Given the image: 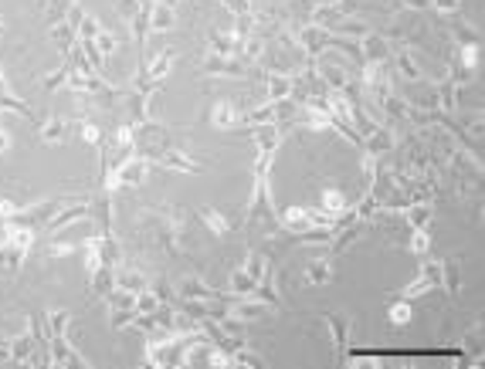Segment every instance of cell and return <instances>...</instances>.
Wrapping results in <instances>:
<instances>
[{"label":"cell","instance_id":"cell-16","mask_svg":"<svg viewBox=\"0 0 485 369\" xmlns=\"http://www.w3.org/2000/svg\"><path fill=\"white\" fill-rule=\"evenodd\" d=\"M254 288H258V281H254L245 268H238V271L231 274V292L234 295H248V292H254Z\"/></svg>","mask_w":485,"mask_h":369},{"label":"cell","instance_id":"cell-1","mask_svg":"<svg viewBox=\"0 0 485 369\" xmlns=\"http://www.w3.org/2000/svg\"><path fill=\"white\" fill-rule=\"evenodd\" d=\"M204 72L241 78L245 75V65H241V58H234V55H211V58H204Z\"/></svg>","mask_w":485,"mask_h":369},{"label":"cell","instance_id":"cell-27","mask_svg":"<svg viewBox=\"0 0 485 369\" xmlns=\"http://www.w3.org/2000/svg\"><path fill=\"white\" fill-rule=\"evenodd\" d=\"M7 149H11V136L0 129V153H7Z\"/></svg>","mask_w":485,"mask_h":369},{"label":"cell","instance_id":"cell-6","mask_svg":"<svg viewBox=\"0 0 485 369\" xmlns=\"http://www.w3.org/2000/svg\"><path fill=\"white\" fill-rule=\"evenodd\" d=\"M116 271V268H112ZM116 285L122 288V292H146V278H143V271L139 268H119L116 271Z\"/></svg>","mask_w":485,"mask_h":369},{"label":"cell","instance_id":"cell-5","mask_svg":"<svg viewBox=\"0 0 485 369\" xmlns=\"http://www.w3.org/2000/svg\"><path fill=\"white\" fill-rule=\"evenodd\" d=\"M278 139H282V133H278V126L275 122H269V126H254V146H258V153H275V146H278Z\"/></svg>","mask_w":485,"mask_h":369},{"label":"cell","instance_id":"cell-25","mask_svg":"<svg viewBox=\"0 0 485 369\" xmlns=\"http://www.w3.org/2000/svg\"><path fill=\"white\" fill-rule=\"evenodd\" d=\"M401 68H404V72H408L410 78H418V68H414V61H410L408 55H404V58H401Z\"/></svg>","mask_w":485,"mask_h":369},{"label":"cell","instance_id":"cell-12","mask_svg":"<svg viewBox=\"0 0 485 369\" xmlns=\"http://www.w3.org/2000/svg\"><path fill=\"white\" fill-rule=\"evenodd\" d=\"M7 349H11V359L27 363V359L34 356V339H31V335H18V339H11V342H7Z\"/></svg>","mask_w":485,"mask_h":369},{"label":"cell","instance_id":"cell-15","mask_svg":"<svg viewBox=\"0 0 485 369\" xmlns=\"http://www.w3.org/2000/svg\"><path fill=\"white\" fill-rule=\"evenodd\" d=\"M275 119H278V105H275V102H269V105H261V109L248 112V116H245V122H248V126H269V122H275Z\"/></svg>","mask_w":485,"mask_h":369},{"label":"cell","instance_id":"cell-2","mask_svg":"<svg viewBox=\"0 0 485 369\" xmlns=\"http://www.w3.org/2000/svg\"><path fill=\"white\" fill-rule=\"evenodd\" d=\"M211 122L217 126V129H234V126L245 122V116L234 109V102H217V105L211 109Z\"/></svg>","mask_w":485,"mask_h":369},{"label":"cell","instance_id":"cell-23","mask_svg":"<svg viewBox=\"0 0 485 369\" xmlns=\"http://www.w3.org/2000/svg\"><path fill=\"white\" fill-rule=\"evenodd\" d=\"M390 318H394V322H408V318H410V309H408V305H397V309L390 311Z\"/></svg>","mask_w":485,"mask_h":369},{"label":"cell","instance_id":"cell-7","mask_svg":"<svg viewBox=\"0 0 485 369\" xmlns=\"http://www.w3.org/2000/svg\"><path fill=\"white\" fill-rule=\"evenodd\" d=\"M38 136L44 139V142H65V136H68V122H65V119H44V122H38Z\"/></svg>","mask_w":485,"mask_h":369},{"label":"cell","instance_id":"cell-21","mask_svg":"<svg viewBox=\"0 0 485 369\" xmlns=\"http://www.w3.org/2000/svg\"><path fill=\"white\" fill-rule=\"evenodd\" d=\"M323 210H326V214L343 210V194H340V190H326V194H323Z\"/></svg>","mask_w":485,"mask_h":369},{"label":"cell","instance_id":"cell-20","mask_svg":"<svg viewBox=\"0 0 485 369\" xmlns=\"http://www.w3.org/2000/svg\"><path fill=\"white\" fill-rule=\"evenodd\" d=\"M156 309H160V298H156L153 292H139V298H136V311H143V315H153Z\"/></svg>","mask_w":485,"mask_h":369},{"label":"cell","instance_id":"cell-24","mask_svg":"<svg viewBox=\"0 0 485 369\" xmlns=\"http://www.w3.org/2000/svg\"><path fill=\"white\" fill-rule=\"evenodd\" d=\"M410 220H414V227H425L427 224V207H418V210L410 214Z\"/></svg>","mask_w":485,"mask_h":369},{"label":"cell","instance_id":"cell-10","mask_svg":"<svg viewBox=\"0 0 485 369\" xmlns=\"http://www.w3.org/2000/svg\"><path fill=\"white\" fill-rule=\"evenodd\" d=\"M174 27V4H153L150 7V31H170Z\"/></svg>","mask_w":485,"mask_h":369},{"label":"cell","instance_id":"cell-3","mask_svg":"<svg viewBox=\"0 0 485 369\" xmlns=\"http://www.w3.org/2000/svg\"><path fill=\"white\" fill-rule=\"evenodd\" d=\"M51 363H55V366H82V359H78L75 349L68 346L65 335H51Z\"/></svg>","mask_w":485,"mask_h":369},{"label":"cell","instance_id":"cell-22","mask_svg":"<svg viewBox=\"0 0 485 369\" xmlns=\"http://www.w3.org/2000/svg\"><path fill=\"white\" fill-rule=\"evenodd\" d=\"M75 251V244H68V241H58V244H51V257H68V254Z\"/></svg>","mask_w":485,"mask_h":369},{"label":"cell","instance_id":"cell-17","mask_svg":"<svg viewBox=\"0 0 485 369\" xmlns=\"http://www.w3.org/2000/svg\"><path fill=\"white\" fill-rule=\"evenodd\" d=\"M306 281H309V285L330 281V264H326V261H312L309 268H306Z\"/></svg>","mask_w":485,"mask_h":369},{"label":"cell","instance_id":"cell-19","mask_svg":"<svg viewBox=\"0 0 485 369\" xmlns=\"http://www.w3.org/2000/svg\"><path fill=\"white\" fill-rule=\"evenodd\" d=\"M44 322H48V335H65V326L72 322V315H68V311H55V315H48Z\"/></svg>","mask_w":485,"mask_h":369},{"label":"cell","instance_id":"cell-14","mask_svg":"<svg viewBox=\"0 0 485 369\" xmlns=\"http://www.w3.org/2000/svg\"><path fill=\"white\" fill-rule=\"evenodd\" d=\"M269 311L265 302H234V318H241V322H248V318H261Z\"/></svg>","mask_w":485,"mask_h":369},{"label":"cell","instance_id":"cell-8","mask_svg":"<svg viewBox=\"0 0 485 369\" xmlns=\"http://www.w3.org/2000/svg\"><path fill=\"white\" fill-rule=\"evenodd\" d=\"M89 214H92V207H89V203H72L65 214H58V217H51V220H48V231L55 234V231H61V227H68L72 220H78V217H89Z\"/></svg>","mask_w":485,"mask_h":369},{"label":"cell","instance_id":"cell-13","mask_svg":"<svg viewBox=\"0 0 485 369\" xmlns=\"http://www.w3.org/2000/svg\"><path fill=\"white\" fill-rule=\"evenodd\" d=\"M197 217H200V220L207 224V231H214V234H228V231H231V220H228L224 214H217L214 207H204Z\"/></svg>","mask_w":485,"mask_h":369},{"label":"cell","instance_id":"cell-26","mask_svg":"<svg viewBox=\"0 0 485 369\" xmlns=\"http://www.w3.org/2000/svg\"><path fill=\"white\" fill-rule=\"evenodd\" d=\"M414 251H418V254L427 251V237H425V234H418V237H414Z\"/></svg>","mask_w":485,"mask_h":369},{"label":"cell","instance_id":"cell-9","mask_svg":"<svg viewBox=\"0 0 485 369\" xmlns=\"http://www.w3.org/2000/svg\"><path fill=\"white\" fill-rule=\"evenodd\" d=\"M292 92H295V85L289 75H282V72L269 75V102H285Z\"/></svg>","mask_w":485,"mask_h":369},{"label":"cell","instance_id":"cell-11","mask_svg":"<svg viewBox=\"0 0 485 369\" xmlns=\"http://www.w3.org/2000/svg\"><path fill=\"white\" fill-rule=\"evenodd\" d=\"M170 61H174V51H160V55H153V61L143 68V75L150 78V81H156L160 85V78L170 72Z\"/></svg>","mask_w":485,"mask_h":369},{"label":"cell","instance_id":"cell-28","mask_svg":"<svg viewBox=\"0 0 485 369\" xmlns=\"http://www.w3.org/2000/svg\"><path fill=\"white\" fill-rule=\"evenodd\" d=\"M434 4H438L441 11H451V7H455V0H434Z\"/></svg>","mask_w":485,"mask_h":369},{"label":"cell","instance_id":"cell-18","mask_svg":"<svg viewBox=\"0 0 485 369\" xmlns=\"http://www.w3.org/2000/svg\"><path fill=\"white\" fill-rule=\"evenodd\" d=\"M78 133H82V139L89 142V146H102L105 139H102V129H98L96 122H78Z\"/></svg>","mask_w":485,"mask_h":369},{"label":"cell","instance_id":"cell-4","mask_svg":"<svg viewBox=\"0 0 485 369\" xmlns=\"http://www.w3.org/2000/svg\"><path fill=\"white\" fill-rule=\"evenodd\" d=\"M180 298H190V302H214V298H221V295L207 288L200 278H187L183 285H180Z\"/></svg>","mask_w":485,"mask_h":369}]
</instances>
